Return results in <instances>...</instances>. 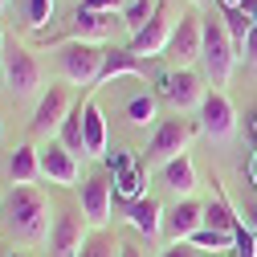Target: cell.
Returning a JSON list of instances; mask_svg holds the SVG:
<instances>
[{
	"instance_id": "cell-1",
	"label": "cell",
	"mask_w": 257,
	"mask_h": 257,
	"mask_svg": "<svg viewBox=\"0 0 257 257\" xmlns=\"http://www.w3.org/2000/svg\"><path fill=\"white\" fill-rule=\"evenodd\" d=\"M5 220H9L13 237H21L29 245H41L53 233L49 200H45V192H37V188H13L9 200H5Z\"/></svg>"
},
{
	"instance_id": "cell-17",
	"label": "cell",
	"mask_w": 257,
	"mask_h": 257,
	"mask_svg": "<svg viewBox=\"0 0 257 257\" xmlns=\"http://www.w3.org/2000/svg\"><path fill=\"white\" fill-rule=\"evenodd\" d=\"M114 29V13H90V9H78L74 13V25H70V37L74 41H106Z\"/></svg>"
},
{
	"instance_id": "cell-40",
	"label": "cell",
	"mask_w": 257,
	"mask_h": 257,
	"mask_svg": "<svg viewBox=\"0 0 257 257\" xmlns=\"http://www.w3.org/2000/svg\"><path fill=\"white\" fill-rule=\"evenodd\" d=\"M5 9H9V0H0V13H5Z\"/></svg>"
},
{
	"instance_id": "cell-16",
	"label": "cell",
	"mask_w": 257,
	"mask_h": 257,
	"mask_svg": "<svg viewBox=\"0 0 257 257\" xmlns=\"http://www.w3.org/2000/svg\"><path fill=\"white\" fill-rule=\"evenodd\" d=\"M126 220H131V229L139 233V237H147V241H155L159 233H164V208H159V200H151V196H143V200H135V204H126Z\"/></svg>"
},
{
	"instance_id": "cell-2",
	"label": "cell",
	"mask_w": 257,
	"mask_h": 257,
	"mask_svg": "<svg viewBox=\"0 0 257 257\" xmlns=\"http://www.w3.org/2000/svg\"><path fill=\"white\" fill-rule=\"evenodd\" d=\"M106 53H110V49H102L98 41H74V37L57 41V49H53L61 78H66L70 86H90V90L98 86V78H102Z\"/></svg>"
},
{
	"instance_id": "cell-15",
	"label": "cell",
	"mask_w": 257,
	"mask_h": 257,
	"mask_svg": "<svg viewBox=\"0 0 257 257\" xmlns=\"http://www.w3.org/2000/svg\"><path fill=\"white\" fill-rule=\"evenodd\" d=\"M164 229L172 233V241H188L192 233H200L204 229V204H196V200H176V208L168 212V224Z\"/></svg>"
},
{
	"instance_id": "cell-34",
	"label": "cell",
	"mask_w": 257,
	"mask_h": 257,
	"mask_svg": "<svg viewBox=\"0 0 257 257\" xmlns=\"http://www.w3.org/2000/svg\"><path fill=\"white\" fill-rule=\"evenodd\" d=\"M241 57L249 61V66H257V29H253V37L245 41V49H241Z\"/></svg>"
},
{
	"instance_id": "cell-3",
	"label": "cell",
	"mask_w": 257,
	"mask_h": 257,
	"mask_svg": "<svg viewBox=\"0 0 257 257\" xmlns=\"http://www.w3.org/2000/svg\"><path fill=\"white\" fill-rule=\"evenodd\" d=\"M237 45L229 37V29H224V17H204V78L212 82V90H224L233 82V70H237Z\"/></svg>"
},
{
	"instance_id": "cell-7",
	"label": "cell",
	"mask_w": 257,
	"mask_h": 257,
	"mask_svg": "<svg viewBox=\"0 0 257 257\" xmlns=\"http://www.w3.org/2000/svg\"><path fill=\"white\" fill-rule=\"evenodd\" d=\"M86 241H90V220L82 216V208H61L53 216V233H49L53 257H82Z\"/></svg>"
},
{
	"instance_id": "cell-28",
	"label": "cell",
	"mask_w": 257,
	"mask_h": 257,
	"mask_svg": "<svg viewBox=\"0 0 257 257\" xmlns=\"http://www.w3.org/2000/svg\"><path fill=\"white\" fill-rule=\"evenodd\" d=\"M126 118H131L135 126H151L155 122V98L151 94H135V98L126 102Z\"/></svg>"
},
{
	"instance_id": "cell-27",
	"label": "cell",
	"mask_w": 257,
	"mask_h": 257,
	"mask_svg": "<svg viewBox=\"0 0 257 257\" xmlns=\"http://www.w3.org/2000/svg\"><path fill=\"white\" fill-rule=\"evenodd\" d=\"M122 253V241H114L110 233H90V241H86V249H82V257H118Z\"/></svg>"
},
{
	"instance_id": "cell-9",
	"label": "cell",
	"mask_w": 257,
	"mask_h": 257,
	"mask_svg": "<svg viewBox=\"0 0 257 257\" xmlns=\"http://www.w3.org/2000/svg\"><path fill=\"white\" fill-rule=\"evenodd\" d=\"M200 131L212 139V143H229L237 135V110L229 102L224 90H212L204 94V106H200Z\"/></svg>"
},
{
	"instance_id": "cell-20",
	"label": "cell",
	"mask_w": 257,
	"mask_h": 257,
	"mask_svg": "<svg viewBox=\"0 0 257 257\" xmlns=\"http://www.w3.org/2000/svg\"><path fill=\"white\" fill-rule=\"evenodd\" d=\"M122 74H126V78H143V61H139L131 49H110L98 86H106V82H114V78H122ZM98 86H94V90H98Z\"/></svg>"
},
{
	"instance_id": "cell-8",
	"label": "cell",
	"mask_w": 257,
	"mask_h": 257,
	"mask_svg": "<svg viewBox=\"0 0 257 257\" xmlns=\"http://www.w3.org/2000/svg\"><path fill=\"white\" fill-rule=\"evenodd\" d=\"M200 53H204V17H180L164 57L172 61V70H188L192 61H200Z\"/></svg>"
},
{
	"instance_id": "cell-39",
	"label": "cell",
	"mask_w": 257,
	"mask_h": 257,
	"mask_svg": "<svg viewBox=\"0 0 257 257\" xmlns=\"http://www.w3.org/2000/svg\"><path fill=\"white\" fill-rule=\"evenodd\" d=\"M5 45H9V37H5V29H0V53H5Z\"/></svg>"
},
{
	"instance_id": "cell-5",
	"label": "cell",
	"mask_w": 257,
	"mask_h": 257,
	"mask_svg": "<svg viewBox=\"0 0 257 257\" xmlns=\"http://www.w3.org/2000/svg\"><path fill=\"white\" fill-rule=\"evenodd\" d=\"M74 114V90L70 82H49V90L37 98V110H33V122H29V131L37 139H57L61 122Z\"/></svg>"
},
{
	"instance_id": "cell-12",
	"label": "cell",
	"mask_w": 257,
	"mask_h": 257,
	"mask_svg": "<svg viewBox=\"0 0 257 257\" xmlns=\"http://www.w3.org/2000/svg\"><path fill=\"white\" fill-rule=\"evenodd\" d=\"M172 33H176V21L168 17V9H164V5H159V13L147 21V29H143V33H135L131 53H135L139 61H147V57H164V53H168V45H172Z\"/></svg>"
},
{
	"instance_id": "cell-41",
	"label": "cell",
	"mask_w": 257,
	"mask_h": 257,
	"mask_svg": "<svg viewBox=\"0 0 257 257\" xmlns=\"http://www.w3.org/2000/svg\"><path fill=\"white\" fill-rule=\"evenodd\" d=\"M253 233H257V212H253Z\"/></svg>"
},
{
	"instance_id": "cell-25",
	"label": "cell",
	"mask_w": 257,
	"mask_h": 257,
	"mask_svg": "<svg viewBox=\"0 0 257 257\" xmlns=\"http://www.w3.org/2000/svg\"><path fill=\"white\" fill-rule=\"evenodd\" d=\"M220 17H224V29H229L233 45H237V49H245V41L253 37V21L245 17V9H224Z\"/></svg>"
},
{
	"instance_id": "cell-21",
	"label": "cell",
	"mask_w": 257,
	"mask_h": 257,
	"mask_svg": "<svg viewBox=\"0 0 257 257\" xmlns=\"http://www.w3.org/2000/svg\"><path fill=\"white\" fill-rule=\"evenodd\" d=\"M114 192H118V196H122L126 204L143 200V196H147V168H131V172L114 176Z\"/></svg>"
},
{
	"instance_id": "cell-42",
	"label": "cell",
	"mask_w": 257,
	"mask_h": 257,
	"mask_svg": "<svg viewBox=\"0 0 257 257\" xmlns=\"http://www.w3.org/2000/svg\"><path fill=\"white\" fill-rule=\"evenodd\" d=\"M192 5H204V0H192Z\"/></svg>"
},
{
	"instance_id": "cell-33",
	"label": "cell",
	"mask_w": 257,
	"mask_h": 257,
	"mask_svg": "<svg viewBox=\"0 0 257 257\" xmlns=\"http://www.w3.org/2000/svg\"><path fill=\"white\" fill-rule=\"evenodd\" d=\"M82 9H90V13H118V9H126V0H82Z\"/></svg>"
},
{
	"instance_id": "cell-22",
	"label": "cell",
	"mask_w": 257,
	"mask_h": 257,
	"mask_svg": "<svg viewBox=\"0 0 257 257\" xmlns=\"http://www.w3.org/2000/svg\"><path fill=\"white\" fill-rule=\"evenodd\" d=\"M241 216L229 208V200H216V204H204V229H220V233H237Z\"/></svg>"
},
{
	"instance_id": "cell-19",
	"label": "cell",
	"mask_w": 257,
	"mask_h": 257,
	"mask_svg": "<svg viewBox=\"0 0 257 257\" xmlns=\"http://www.w3.org/2000/svg\"><path fill=\"white\" fill-rule=\"evenodd\" d=\"M9 176H13L17 188H33L37 176H41V151H37V147H29V143L17 147L13 159H9Z\"/></svg>"
},
{
	"instance_id": "cell-24",
	"label": "cell",
	"mask_w": 257,
	"mask_h": 257,
	"mask_svg": "<svg viewBox=\"0 0 257 257\" xmlns=\"http://www.w3.org/2000/svg\"><path fill=\"white\" fill-rule=\"evenodd\" d=\"M188 241L196 245L200 253H224V249H233L237 233H220V229H200V233H192Z\"/></svg>"
},
{
	"instance_id": "cell-32",
	"label": "cell",
	"mask_w": 257,
	"mask_h": 257,
	"mask_svg": "<svg viewBox=\"0 0 257 257\" xmlns=\"http://www.w3.org/2000/svg\"><path fill=\"white\" fill-rule=\"evenodd\" d=\"M159 257H204L196 245H192V241H172L164 253H159Z\"/></svg>"
},
{
	"instance_id": "cell-35",
	"label": "cell",
	"mask_w": 257,
	"mask_h": 257,
	"mask_svg": "<svg viewBox=\"0 0 257 257\" xmlns=\"http://www.w3.org/2000/svg\"><path fill=\"white\" fill-rule=\"evenodd\" d=\"M118 257H143V249L135 245V241H122V253Z\"/></svg>"
},
{
	"instance_id": "cell-18",
	"label": "cell",
	"mask_w": 257,
	"mask_h": 257,
	"mask_svg": "<svg viewBox=\"0 0 257 257\" xmlns=\"http://www.w3.org/2000/svg\"><path fill=\"white\" fill-rule=\"evenodd\" d=\"M159 176H164V188H172L180 200H188L192 192H196V164H192V155L172 159L168 168H159Z\"/></svg>"
},
{
	"instance_id": "cell-11",
	"label": "cell",
	"mask_w": 257,
	"mask_h": 257,
	"mask_svg": "<svg viewBox=\"0 0 257 257\" xmlns=\"http://www.w3.org/2000/svg\"><path fill=\"white\" fill-rule=\"evenodd\" d=\"M159 94H164V102L176 106V110H192V106H204V86L192 70H168L159 78Z\"/></svg>"
},
{
	"instance_id": "cell-31",
	"label": "cell",
	"mask_w": 257,
	"mask_h": 257,
	"mask_svg": "<svg viewBox=\"0 0 257 257\" xmlns=\"http://www.w3.org/2000/svg\"><path fill=\"white\" fill-rule=\"evenodd\" d=\"M106 168H110L114 176H122V172L135 168V159H131V151H114V155H106Z\"/></svg>"
},
{
	"instance_id": "cell-6",
	"label": "cell",
	"mask_w": 257,
	"mask_h": 257,
	"mask_svg": "<svg viewBox=\"0 0 257 257\" xmlns=\"http://www.w3.org/2000/svg\"><path fill=\"white\" fill-rule=\"evenodd\" d=\"M188 143H192V126H188L184 118H164V122L155 126L151 143H147L143 168H147V172H151V168H168L172 159L188 155Z\"/></svg>"
},
{
	"instance_id": "cell-36",
	"label": "cell",
	"mask_w": 257,
	"mask_h": 257,
	"mask_svg": "<svg viewBox=\"0 0 257 257\" xmlns=\"http://www.w3.org/2000/svg\"><path fill=\"white\" fill-rule=\"evenodd\" d=\"M241 9H245V17H249V21H253V29H257V0H245Z\"/></svg>"
},
{
	"instance_id": "cell-13",
	"label": "cell",
	"mask_w": 257,
	"mask_h": 257,
	"mask_svg": "<svg viewBox=\"0 0 257 257\" xmlns=\"http://www.w3.org/2000/svg\"><path fill=\"white\" fill-rule=\"evenodd\" d=\"M114 184L106 176H94L82 184V216L94 224V229H106L110 224V212H114Z\"/></svg>"
},
{
	"instance_id": "cell-4",
	"label": "cell",
	"mask_w": 257,
	"mask_h": 257,
	"mask_svg": "<svg viewBox=\"0 0 257 257\" xmlns=\"http://www.w3.org/2000/svg\"><path fill=\"white\" fill-rule=\"evenodd\" d=\"M5 82L17 98H33V94H45V70L33 49H25L17 41L5 45Z\"/></svg>"
},
{
	"instance_id": "cell-38",
	"label": "cell",
	"mask_w": 257,
	"mask_h": 257,
	"mask_svg": "<svg viewBox=\"0 0 257 257\" xmlns=\"http://www.w3.org/2000/svg\"><path fill=\"white\" fill-rule=\"evenodd\" d=\"M220 5H224V9H241L245 0H220Z\"/></svg>"
},
{
	"instance_id": "cell-30",
	"label": "cell",
	"mask_w": 257,
	"mask_h": 257,
	"mask_svg": "<svg viewBox=\"0 0 257 257\" xmlns=\"http://www.w3.org/2000/svg\"><path fill=\"white\" fill-rule=\"evenodd\" d=\"M49 17H53V0H29V25L33 29H41Z\"/></svg>"
},
{
	"instance_id": "cell-23",
	"label": "cell",
	"mask_w": 257,
	"mask_h": 257,
	"mask_svg": "<svg viewBox=\"0 0 257 257\" xmlns=\"http://www.w3.org/2000/svg\"><path fill=\"white\" fill-rule=\"evenodd\" d=\"M155 13H159V0H131V5L122 9V25L131 29V37H135V33L147 29V21H151Z\"/></svg>"
},
{
	"instance_id": "cell-43",
	"label": "cell",
	"mask_w": 257,
	"mask_h": 257,
	"mask_svg": "<svg viewBox=\"0 0 257 257\" xmlns=\"http://www.w3.org/2000/svg\"><path fill=\"white\" fill-rule=\"evenodd\" d=\"M0 131H5V126H0Z\"/></svg>"
},
{
	"instance_id": "cell-29",
	"label": "cell",
	"mask_w": 257,
	"mask_h": 257,
	"mask_svg": "<svg viewBox=\"0 0 257 257\" xmlns=\"http://www.w3.org/2000/svg\"><path fill=\"white\" fill-rule=\"evenodd\" d=\"M233 257H257V233L241 220L237 224V241H233Z\"/></svg>"
},
{
	"instance_id": "cell-37",
	"label": "cell",
	"mask_w": 257,
	"mask_h": 257,
	"mask_svg": "<svg viewBox=\"0 0 257 257\" xmlns=\"http://www.w3.org/2000/svg\"><path fill=\"white\" fill-rule=\"evenodd\" d=\"M249 180H253V188H257V151H253V159H249Z\"/></svg>"
},
{
	"instance_id": "cell-10",
	"label": "cell",
	"mask_w": 257,
	"mask_h": 257,
	"mask_svg": "<svg viewBox=\"0 0 257 257\" xmlns=\"http://www.w3.org/2000/svg\"><path fill=\"white\" fill-rule=\"evenodd\" d=\"M41 151V176L49 180V184H61V188H74L78 180H82V164H78V155L61 143V139H49L45 147H37Z\"/></svg>"
},
{
	"instance_id": "cell-26",
	"label": "cell",
	"mask_w": 257,
	"mask_h": 257,
	"mask_svg": "<svg viewBox=\"0 0 257 257\" xmlns=\"http://www.w3.org/2000/svg\"><path fill=\"white\" fill-rule=\"evenodd\" d=\"M57 139L61 143H66L74 155H86V139H82V102L74 106V114L66 118V122H61V131H57Z\"/></svg>"
},
{
	"instance_id": "cell-14",
	"label": "cell",
	"mask_w": 257,
	"mask_h": 257,
	"mask_svg": "<svg viewBox=\"0 0 257 257\" xmlns=\"http://www.w3.org/2000/svg\"><path fill=\"white\" fill-rule=\"evenodd\" d=\"M82 139H86V159L106 155V118H102V106L94 102V90L82 102Z\"/></svg>"
}]
</instances>
